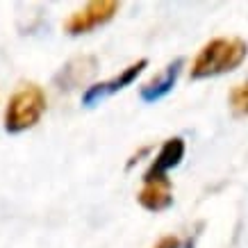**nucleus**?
Here are the masks:
<instances>
[{
    "label": "nucleus",
    "instance_id": "1",
    "mask_svg": "<svg viewBox=\"0 0 248 248\" xmlns=\"http://www.w3.org/2000/svg\"><path fill=\"white\" fill-rule=\"evenodd\" d=\"M248 44L244 39H212L210 44L203 46V50L196 55L191 64V80H203L230 73L246 60Z\"/></svg>",
    "mask_w": 248,
    "mask_h": 248
},
{
    "label": "nucleus",
    "instance_id": "2",
    "mask_svg": "<svg viewBox=\"0 0 248 248\" xmlns=\"http://www.w3.org/2000/svg\"><path fill=\"white\" fill-rule=\"evenodd\" d=\"M46 112V93L37 84H23L14 96L9 98L7 114H5V130L23 132L37 125Z\"/></svg>",
    "mask_w": 248,
    "mask_h": 248
},
{
    "label": "nucleus",
    "instance_id": "3",
    "mask_svg": "<svg viewBox=\"0 0 248 248\" xmlns=\"http://www.w3.org/2000/svg\"><path fill=\"white\" fill-rule=\"evenodd\" d=\"M119 12V2L116 0H100V2H89L87 7L78 9L66 18L64 30L68 34H84V32L93 30L103 23L112 21L114 14Z\"/></svg>",
    "mask_w": 248,
    "mask_h": 248
},
{
    "label": "nucleus",
    "instance_id": "4",
    "mask_svg": "<svg viewBox=\"0 0 248 248\" xmlns=\"http://www.w3.org/2000/svg\"><path fill=\"white\" fill-rule=\"evenodd\" d=\"M146 66H148V60H139V62H135V64H130L128 68H123L119 76L109 78L105 82H98V84H93V87H87V91L82 93V105L93 107V105H98L103 98L112 96V93H116V91H121V89H125L128 84L135 82L137 76H139Z\"/></svg>",
    "mask_w": 248,
    "mask_h": 248
},
{
    "label": "nucleus",
    "instance_id": "5",
    "mask_svg": "<svg viewBox=\"0 0 248 248\" xmlns=\"http://www.w3.org/2000/svg\"><path fill=\"white\" fill-rule=\"evenodd\" d=\"M139 203L141 207L151 212H162L173 203V187L166 175H155V178H143V189L139 191Z\"/></svg>",
    "mask_w": 248,
    "mask_h": 248
},
{
    "label": "nucleus",
    "instance_id": "6",
    "mask_svg": "<svg viewBox=\"0 0 248 248\" xmlns=\"http://www.w3.org/2000/svg\"><path fill=\"white\" fill-rule=\"evenodd\" d=\"M182 66H185V60L178 57V60H173L162 73H157L153 80H148V82L143 84L141 87V100L143 103H155V100H159V98H164L166 93L175 87L178 78H180Z\"/></svg>",
    "mask_w": 248,
    "mask_h": 248
},
{
    "label": "nucleus",
    "instance_id": "7",
    "mask_svg": "<svg viewBox=\"0 0 248 248\" xmlns=\"http://www.w3.org/2000/svg\"><path fill=\"white\" fill-rule=\"evenodd\" d=\"M185 157V141L180 137L166 139L164 146L159 148V153L155 155V162L151 164V169L146 171L143 178H155V175H166V171H171L182 162Z\"/></svg>",
    "mask_w": 248,
    "mask_h": 248
},
{
    "label": "nucleus",
    "instance_id": "8",
    "mask_svg": "<svg viewBox=\"0 0 248 248\" xmlns=\"http://www.w3.org/2000/svg\"><path fill=\"white\" fill-rule=\"evenodd\" d=\"M230 109L234 116H248V82L237 84L230 91Z\"/></svg>",
    "mask_w": 248,
    "mask_h": 248
},
{
    "label": "nucleus",
    "instance_id": "9",
    "mask_svg": "<svg viewBox=\"0 0 248 248\" xmlns=\"http://www.w3.org/2000/svg\"><path fill=\"white\" fill-rule=\"evenodd\" d=\"M155 248H180V239L178 237H164V239H159Z\"/></svg>",
    "mask_w": 248,
    "mask_h": 248
}]
</instances>
